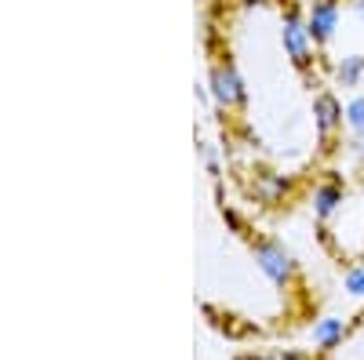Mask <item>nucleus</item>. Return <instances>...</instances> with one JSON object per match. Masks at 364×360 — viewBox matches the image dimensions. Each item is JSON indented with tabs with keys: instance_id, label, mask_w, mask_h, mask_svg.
Returning <instances> with one entry per match:
<instances>
[{
	"instance_id": "nucleus-1",
	"label": "nucleus",
	"mask_w": 364,
	"mask_h": 360,
	"mask_svg": "<svg viewBox=\"0 0 364 360\" xmlns=\"http://www.w3.org/2000/svg\"><path fill=\"white\" fill-rule=\"evenodd\" d=\"M226 26L219 84L248 190L288 207L317 190L343 131L314 22L302 0H230Z\"/></svg>"
}]
</instances>
